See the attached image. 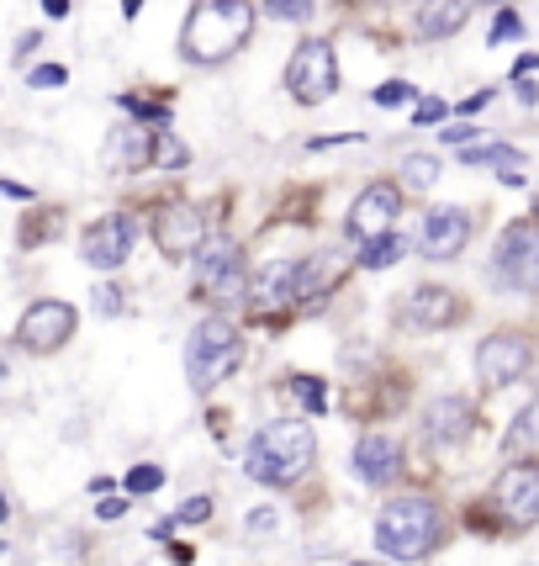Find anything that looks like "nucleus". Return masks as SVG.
<instances>
[{"instance_id": "obj_1", "label": "nucleus", "mask_w": 539, "mask_h": 566, "mask_svg": "<svg viewBox=\"0 0 539 566\" xmlns=\"http://www.w3.org/2000/svg\"><path fill=\"white\" fill-rule=\"evenodd\" d=\"M254 38V6L249 0H197L180 27V59L218 70Z\"/></svg>"}, {"instance_id": "obj_2", "label": "nucleus", "mask_w": 539, "mask_h": 566, "mask_svg": "<svg viewBox=\"0 0 539 566\" xmlns=\"http://www.w3.org/2000/svg\"><path fill=\"white\" fill-rule=\"evenodd\" d=\"M313 461H318V440H313V429L302 419L265 423L244 450L249 482H260V488H292V482H302L313 471Z\"/></svg>"}, {"instance_id": "obj_3", "label": "nucleus", "mask_w": 539, "mask_h": 566, "mask_svg": "<svg viewBox=\"0 0 539 566\" xmlns=\"http://www.w3.org/2000/svg\"><path fill=\"white\" fill-rule=\"evenodd\" d=\"M444 541L440 509L429 497H392L376 518V551L392 562H423Z\"/></svg>"}, {"instance_id": "obj_4", "label": "nucleus", "mask_w": 539, "mask_h": 566, "mask_svg": "<svg viewBox=\"0 0 539 566\" xmlns=\"http://www.w3.org/2000/svg\"><path fill=\"white\" fill-rule=\"evenodd\" d=\"M239 360H244V334L228 318H201L191 328V339H186V376H191L197 392L222 387L239 370Z\"/></svg>"}, {"instance_id": "obj_5", "label": "nucleus", "mask_w": 539, "mask_h": 566, "mask_svg": "<svg viewBox=\"0 0 539 566\" xmlns=\"http://www.w3.org/2000/svg\"><path fill=\"white\" fill-rule=\"evenodd\" d=\"M492 281L508 292H539V218H518L503 228L492 254Z\"/></svg>"}, {"instance_id": "obj_6", "label": "nucleus", "mask_w": 539, "mask_h": 566, "mask_svg": "<svg viewBox=\"0 0 539 566\" xmlns=\"http://www.w3.org/2000/svg\"><path fill=\"white\" fill-rule=\"evenodd\" d=\"M286 91H292L302 106H318L339 91V59H334V43H323V38H307L302 49L292 53V64H286Z\"/></svg>"}, {"instance_id": "obj_7", "label": "nucleus", "mask_w": 539, "mask_h": 566, "mask_svg": "<svg viewBox=\"0 0 539 566\" xmlns=\"http://www.w3.org/2000/svg\"><path fill=\"white\" fill-rule=\"evenodd\" d=\"M74 328H80V313H74L70 302H59V296H43V302H32L17 323V345L27 355H59V349L74 339Z\"/></svg>"}, {"instance_id": "obj_8", "label": "nucleus", "mask_w": 539, "mask_h": 566, "mask_svg": "<svg viewBox=\"0 0 539 566\" xmlns=\"http://www.w3.org/2000/svg\"><path fill=\"white\" fill-rule=\"evenodd\" d=\"M133 244H138V218L133 212H106L80 233V254H85L91 271H123Z\"/></svg>"}, {"instance_id": "obj_9", "label": "nucleus", "mask_w": 539, "mask_h": 566, "mask_svg": "<svg viewBox=\"0 0 539 566\" xmlns=\"http://www.w3.org/2000/svg\"><path fill=\"white\" fill-rule=\"evenodd\" d=\"M154 244H159V254H170V260H191L207 244V212L191 207V201L159 207L154 212Z\"/></svg>"}, {"instance_id": "obj_10", "label": "nucleus", "mask_w": 539, "mask_h": 566, "mask_svg": "<svg viewBox=\"0 0 539 566\" xmlns=\"http://www.w3.org/2000/svg\"><path fill=\"white\" fill-rule=\"evenodd\" d=\"M524 370H529V339H524V334L503 328V334L482 339V349H476V376H482V387L503 392V387H514Z\"/></svg>"}, {"instance_id": "obj_11", "label": "nucleus", "mask_w": 539, "mask_h": 566, "mask_svg": "<svg viewBox=\"0 0 539 566\" xmlns=\"http://www.w3.org/2000/svg\"><path fill=\"white\" fill-rule=\"evenodd\" d=\"M471 244V212L466 207H434L423 212V228H418V249L423 260H455L461 249Z\"/></svg>"}, {"instance_id": "obj_12", "label": "nucleus", "mask_w": 539, "mask_h": 566, "mask_svg": "<svg viewBox=\"0 0 539 566\" xmlns=\"http://www.w3.org/2000/svg\"><path fill=\"white\" fill-rule=\"evenodd\" d=\"M461 318H466V296L450 286H418L402 296V323L413 328H455Z\"/></svg>"}, {"instance_id": "obj_13", "label": "nucleus", "mask_w": 539, "mask_h": 566, "mask_svg": "<svg viewBox=\"0 0 539 566\" xmlns=\"http://www.w3.org/2000/svg\"><path fill=\"white\" fill-rule=\"evenodd\" d=\"M397 207H402V191H397L392 180H376V186H366V191L355 197V207H349V233H355V239L392 233Z\"/></svg>"}, {"instance_id": "obj_14", "label": "nucleus", "mask_w": 539, "mask_h": 566, "mask_svg": "<svg viewBox=\"0 0 539 566\" xmlns=\"http://www.w3.org/2000/svg\"><path fill=\"white\" fill-rule=\"evenodd\" d=\"M497 509L508 514V524H535L539 518V467H514V471H503L497 476Z\"/></svg>"}, {"instance_id": "obj_15", "label": "nucleus", "mask_w": 539, "mask_h": 566, "mask_svg": "<svg viewBox=\"0 0 539 566\" xmlns=\"http://www.w3.org/2000/svg\"><path fill=\"white\" fill-rule=\"evenodd\" d=\"M397 471H402V444L392 440V434H360V444H355V476L366 482V488H387Z\"/></svg>"}, {"instance_id": "obj_16", "label": "nucleus", "mask_w": 539, "mask_h": 566, "mask_svg": "<svg viewBox=\"0 0 539 566\" xmlns=\"http://www.w3.org/2000/svg\"><path fill=\"white\" fill-rule=\"evenodd\" d=\"M148 154H154V133L148 127H117L101 144V165H106V175H133L148 165Z\"/></svg>"}, {"instance_id": "obj_17", "label": "nucleus", "mask_w": 539, "mask_h": 566, "mask_svg": "<svg viewBox=\"0 0 539 566\" xmlns=\"http://www.w3.org/2000/svg\"><path fill=\"white\" fill-rule=\"evenodd\" d=\"M423 423H429V440L434 444H466L471 429H476V408L466 397H434Z\"/></svg>"}, {"instance_id": "obj_18", "label": "nucleus", "mask_w": 539, "mask_h": 566, "mask_svg": "<svg viewBox=\"0 0 539 566\" xmlns=\"http://www.w3.org/2000/svg\"><path fill=\"white\" fill-rule=\"evenodd\" d=\"M254 307H292L296 302V260H270L260 265V275L249 281Z\"/></svg>"}, {"instance_id": "obj_19", "label": "nucleus", "mask_w": 539, "mask_h": 566, "mask_svg": "<svg viewBox=\"0 0 539 566\" xmlns=\"http://www.w3.org/2000/svg\"><path fill=\"white\" fill-rule=\"evenodd\" d=\"M191 260H197V286H207V292H212L228 271H239V265H244L233 239H212V244H201Z\"/></svg>"}, {"instance_id": "obj_20", "label": "nucleus", "mask_w": 539, "mask_h": 566, "mask_svg": "<svg viewBox=\"0 0 539 566\" xmlns=\"http://www.w3.org/2000/svg\"><path fill=\"white\" fill-rule=\"evenodd\" d=\"M466 17H471L466 0H429L418 11V38H455L466 27Z\"/></svg>"}, {"instance_id": "obj_21", "label": "nucleus", "mask_w": 539, "mask_h": 566, "mask_svg": "<svg viewBox=\"0 0 539 566\" xmlns=\"http://www.w3.org/2000/svg\"><path fill=\"white\" fill-rule=\"evenodd\" d=\"M466 165H492V170H503L508 186H524V154L514 144H482V148H466L461 154Z\"/></svg>"}, {"instance_id": "obj_22", "label": "nucleus", "mask_w": 539, "mask_h": 566, "mask_svg": "<svg viewBox=\"0 0 539 566\" xmlns=\"http://www.w3.org/2000/svg\"><path fill=\"white\" fill-rule=\"evenodd\" d=\"M503 450H508V455H524V461H535L539 455V397L535 402H529V408H524V413H518L514 419V429H508V440H503Z\"/></svg>"}, {"instance_id": "obj_23", "label": "nucleus", "mask_w": 539, "mask_h": 566, "mask_svg": "<svg viewBox=\"0 0 539 566\" xmlns=\"http://www.w3.org/2000/svg\"><path fill=\"white\" fill-rule=\"evenodd\" d=\"M402 254H408V239H402V233H376V239H366V249H360V265H366V271H392Z\"/></svg>"}, {"instance_id": "obj_24", "label": "nucleus", "mask_w": 539, "mask_h": 566, "mask_svg": "<svg viewBox=\"0 0 539 566\" xmlns=\"http://www.w3.org/2000/svg\"><path fill=\"white\" fill-rule=\"evenodd\" d=\"M148 165H159V170H186V165H191V148L180 144L175 133H159V138H154V154H148Z\"/></svg>"}, {"instance_id": "obj_25", "label": "nucleus", "mask_w": 539, "mask_h": 566, "mask_svg": "<svg viewBox=\"0 0 539 566\" xmlns=\"http://www.w3.org/2000/svg\"><path fill=\"white\" fill-rule=\"evenodd\" d=\"M286 397H296V402L313 408V413H328V392H323L318 376H286Z\"/></svg>"}, {"instance_id": "obj_26", "label": "nucleus", "mask_w": 539, "mask_h": 566, "mask_svg": "<svg viewBox=\"0 0 539 566\" xmlns=\"http://www.w3.org/2000/svg\"><path fill=\"white\" fill-rule=\"evenodd\" d=\"M402 180H408L413 191H429V186L440 180V159H434V154H408V159H402Z\"/></svg>"}, {"instance_id": "obj_27", "label": "nucleus", "mask_w": 539, "mask_h": 566, "mask_svg": "<svg viewBox=\"0 0 539 566\" xmlns=\"http://www.w3.org/2000/svg\"><path fill=\"white\" fill-rule=\"evenodd\" d=\"M275 22H313V0H265Z\"/></svg>"}, {"instance_id": "obj_28", "label": "nucleus", "mask_w": 539, "mask_h": 566, "mask_svg": "<svg viewBox=\"0 0 539 566\" xmlns=\"http://www.w3.org/2000/svg\"><path fill=\"white\" fill-rule=\"evenodd\" d=\"M117 106L133 112V117H144V123H165V117H170V106H165V101H144V96H117Z\"/></svg>"}, {"instance_id": "obj_29", "label": "nucleus", "mask_w": 539, "mask_h": 566, "mask_svg": "<svg viewBox=\"0 0 539 566\" xmlns=\"http://www.w3.org/2000/svg\"><path fill=\"white\" fill-rule=\"evenodd\" d=\"M123 482H127V493H138V497H144V493H154V488L165 482V471H159V467H148V461H144V467H133V471H127Z\"/></svg>"}, {"instance_id": "obj_30", "label": "nucleus", "mask_w": 539, "mask_h": 566, "mask_svg": "<svg viewBox=\"0 0 539 566\" xmlns=\"http://www.w3.org/2000/svg\"><path fill=\"white\" fill-rule=\"evenodd\" d=\"M408 96H413V85H408V80H387V85H376V91H370L376 106H402Z\"/></svg>"}, {"instance_id": "obj_31", "label": "nucleus", "mask_w": 539, "mask_h": 566, "mask_svg": "<svg viewBox=\"0 0 539 566\" xmlns=\"http://www.w3.org/2000/svg\"><path fill=\"white\" fill-rule=\"evenodd\" d=\"M207 518H212V497H186L175 524H207Z\"/></svg>"}, {"instance_id": "obj_32", "label": "nucleus", "mask_w": 539, "mask_h": 566, "mask_svg": "<svg viewBox=\"0 0 539 566\" xmlns=\"http://www.w3.org/2000/svg\"><path fill=\"white\" fill-rule=\"evenodd\" d=\"M444 112H450V106H444L440 96H423V101H418V106H413V123H423V127H429V123H440Z\"/></svg>"}, {"instance_id": "obj_33", "label": "nucleus", "mask_w": 539, "mask_h": 566, "mask_svg": "<svg viewBox=\"0 0 539 566\" xmlns=\"http://www.w3.org/2000/svg\"><path fill=\"white\" fill-rule=\"evenodd\" d=\"M524 22H518L514 11H497V22H492V43H503V38H518Z\"/></svg>"}, {"instance_id": "obj_34", "label": "nucleus", "mask_w": 539, "mask_h": 566, "mask_svg": "<svg viewBox=\"0 0 539 566\" xmlns=\"http://www.w3.org/2000/svg\"><path fill=\"white\" fill-rule=\"evenodd\" d=\"M96 313L117 318V313H123V292H117V286H101V292H96Z\"/></svg>"}, {"instance_id": "obj_35", "label": "nucleus", "mask_w": 539, "mask_h": 566, "mask_svg": "<svg viewBox=\"0 0 539 566\" xmlns=\"http://www.w3.org/2000/svg\"><path fill=\"white\" fill-rule=\"evenodd\" d=\"M64 80H70L64 64H38V70H32V85H64Z\"/></svg>"}, {"instance_id": "obj_36", "label": "nucleus", "mask_w": 539, "mask_h": 566, "mask_svg": "<svg viewBox=\"0 0 539 566\" xmlns=\"http://www.w3.org/2000/svg\"><path fill=\"white\" fill-rule=\"evenodd\" d=\"M123 514H127V497H101V509H96L101 524H117Z\"/></svg>"}, {"instance_id": "obj_37", "label": "nucleus", "mask_w": 539, "mask_h": 566, "mask_svg": "<svg viewBox=\"0 0 539 566\" xmlns=\"http://www.w3.org/2000/svg\"><path fill=\"white\" fill-rule=\"evenodd\" d=\"M440 138L461 148V144H471V138H476V127H450V133H440Z\"/></svg>"}, {"instance_id": "obj_38", "label": "nucleus", "mask_w": 539, "mask_h": 566, "mask_svg": "<svg viewBox=\"0 0 539 566\" xmlns=\"http://www.w3.org/2000/svg\"><path fill=\"white\" fill-rule=\"evenodd\" d=\"M275 524V509H254V518H249L244 530H270Z\"/></svg>"}, {"instance_id": "obj_39", "label": "nucleus", "mask_w": 539, "mask_h": 566, "mask_svg": "<svg viewBox=\"0 0 539 566\" xmlns=\"http://www.w3.org/2000/svg\"><path fill=\"white\" fill-rule=\"evenodd\" d=\"M539 70V53H524V59H518V64H514V74H518V80H524V74H535Z\"/></svg>"}, {"instance_id": "obj_40", "label": "nucleus", "mask_w": 539, "mask_h": 566, "mask_svg": "<svg viewBox=\"0 0 539 566\" xmlns=\"http://www.w3.org/2000/svg\"><path fill=\"white\" fill-rule=\"evenodd\" d=\"M191 556H197L191 545H170V562H175V566H191Z\"/></svg>"}, {"instance_id": "obj_41", "label": "nucleus", "mask_w": 539, "mask_h": 566, "mask_svg": "<svg viewBox=\"0 0 539 566\" xmlns=\"http://www.w3.org/2000/svg\"><path fill=\"white\" fill-rule=\"evenodd\" d=\"M38 43H43V38H38V32H27V38H22V43H17V59H27V53H32V49H38Z\"/></svg>"}, {"instance_id": "obj_42", "label": "nucleus", "mask_w": 539, "mask_h": 566, "mask_svg": "<svg viewBox=\"0 0 539 566\" xmlns=\"http://www.w3.org/2000/svg\"><path fill=\"white\" fill-rule=\"evenodd\" d=\"M487 101H492V91H476V96H471L466 106H461V112H482V106H487Z\"/></svg>"}, {"instance_id": "obj_43", "label": "nucleus", "mask_w": 539, "mask_h": 566, "mask_svg": "<svg viewBox=\"0 0 539 566\" xmlns=\"http://www.w3.org/2000/svg\"><path fill=\"white\" fill-rule=\"evenodd\" d=\"M43 11H49V17H64V11H70V0H43Z\"/></svg>"}, {"instance_id": "obj_44", "label": "nucleus", "mask_w": 539, "mask_h": 566, "mask_svg": "<svg viewBox=\"0 0 539 566\" xmlns=\"http://www.w3.org/2000/svg\"><path fill=\"white\" fill-rule=\"evenodd\" d=\"M6 518H11V503H6V493H0V524H6Z\"/></svg>"}, {"instance_id": "obj_45", "label": "nucleus", "mask_w": 539, "mask_h": 566, "mask_svg": "<svg viewBox=\"0 0 539 566\" xmlns=\"http://www.w3.org/2000/svg\"><path fill=\"white\" fill-rule=\"evenodd\" d=\"M349 566H376V562H349Z\"/></svg>"}, {"instance_id": "obj_46", "label": "nucleus", "mask_w": 539, "mask_h": 566, "mask_svg": "<svg viewBox=\"0 0 539 566\" xmlns=\"http://www.w3.org/2000/svg\"><path fill=\"white\" fill-rule=\"evenodd\" d=\"M413 6H418V11H423V6H429V0H413Z\"/></svg>"}, {"instance_id": "obj_47", "label": "nucleus", "mask_w": 539, "mask_h": 566, "mask_svg": "<svg viewBox=\"0 0 539 566\" xmlns=\"http://www.w3.org/2000/svg\"><path fill=\"white\" fill-rule=\"evenodd\" d=\"M492 6H503V0H492Z\"/></svg>"}]
</instances>
